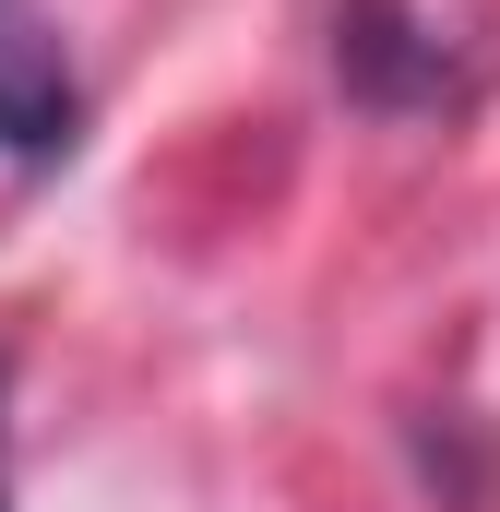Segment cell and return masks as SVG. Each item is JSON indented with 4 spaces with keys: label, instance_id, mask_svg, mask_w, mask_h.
<instances>
[{
    "label": "cell",
    "instance_id": "1",
    "mask_svg": "<svg viewBox=\"0 0 500 512\" xmlns=\"http://www.w3.org/2000/svg\"><path fill=\"white\" fill-rule=\"evenodd\" d=\"M72 131H84V84H72L60 24L36 0H0V155L48 167V155H72Z\"/></svg>",
    "mask_w": 500,
    "mask_h": 512
},
{
    "label": "cell",
    "instance_id": "2",
    "mask_svg": "<svg viewBox=\"0 0 500 512\" xmlns=\"http://www.w3.org/2000/svg\"><path fill=\"white\" fill-rule=\"evenodd\" d=\"M0 512H12V501H0Z\"/></svg>",
    "mask_w": 500,
    "mask_h": 512
}]
</instances>
